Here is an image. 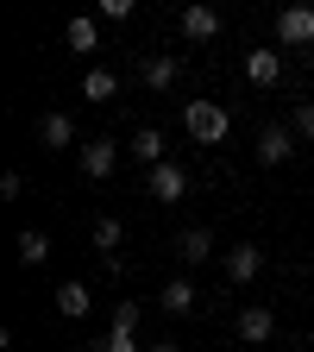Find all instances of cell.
<instances>
[{
	"mask_svg": "<svg viewBox=\"0 0 314 352\" xmlns=\"http://www.w3.org/2000/svg\"><path fill=\"white\" fill-rule=\"evenodd\" d=\"M227 107H220V101H183V132H189V139L195 145H220V139H227Z\"/></svg>",
	"mask_w": 314,
	"mask_h": 352,
	"instance_id": "1",
	"label": "cell"
},
{
	"mask_svg": "<svg viewBox=\"0 0 314 352\" xmlns=\"http://www.w3.org/2000/svg\"><path fill=\"white\" fill-rule=\"evenodd\" d=\"M176 25H183V38H189V44H208V38H220V13H214V7H201V0H189Z\"/></svg>",
	"mask_w": 314,
	"mask_h": 352,
	"instance_id": "2",
	"label": "cell"
},
{
	"mask_svg": "<svg viewBox=\"0 0 314 352\" xmlns=\"http://www.w3.org/2000/svg\"><path fill=\"white\" fill-rule=\"evenodd\" d=\"M277 38L295 44V51H302V44H314V7H283V13H277Z\"/></svg>",
	"mask_w": 314,
	"mask_h": 352,
	"instance_id": "3",
	"label": "cell"
},
{
	"mask_svg": "<svg viewBox=\"0 0 314 352\" xmlns=\"http://www.w3.org/2000/svg\"><path fill=\"white\" fill-rule=\"evenodd\" d=\"M113 164H120V145H113V139H88V145H82V176H88V183H101Z\"/></svg>",
	"mask_w": 314,
	"mask_h": 352,
	"instance_id": "4",
	"label": "cell"
},
{
	"mask_svg": "<svg viewBox=\"0 0 314 352\" xmlns=\"http://www.w3.org/2000/svg\"><path fill=\"white\" fill-rule=\"evenodd\" d=\"M283 76V51H245V82L251 88H277Z\"/></svg>",
	"mask_w": 314,
	"mask_h": 352,
	"instance_id": "5",
	"label": "cell"
},
{
	"mask_svg": "<svg viewBox=\"0 0 314 352\" xmlns=\"http://www.w3.org/2000/svg\"><path fill=\"white\" fill-rule=\"evenodd\" d=\"M38 145H44V151H69V145H76V120H69V113H44V120H38Z\"/></svg>",
	"mask_w": 314,
	"mask_h": 352,
	"instance_id": "6",
	"label": "cell"
},
{
	"mask_svg": "<svg viewBox=\"0 0 314 352\" xmlns=\"http://www.w3.org/2000/svg\"><path fill=\"white\" fill-rule=\"evenodd\" d=\"M233 327H239V340H245V346H264V340L277 333L271 308H258V302H251V308H239V321H233Z\"/></svg>",
	"mask_w": 314,
	"mask_h": 352,
	"instance_id": "7",
	"label": "cell"
},
{
	"mask_svg": "<svg viewBox=\"0 0 314 352\" xmlns=\"http://www.w3.org/2000/svg\"><path fill=\"white\" fill-rule=\"evenodd\" d=\"M258 271H264V252H258V245H233V252H227V283H233V289L251 283Z\"/></svg>",
	"mask_w": 314,
	"mask_h": 352,
	"instance_id": "8",
	"label": "cell"
},
{
	"mask_svg": "<svg viewBox=\"0 0 314 352\" xmlns=\"http://www.w3.org/2000/svg\"><path fill=\"white\" fill-rule=\"evenodd\" d=\"M183 195H189V176L176 164H157L151 170V201H183Z\"/></svg>",
	"mask_w": 314,
	"mask_h": 352,
	"instance_id": "9",
	"label": "cell"
},
{
	"mask_svg": "<svg viewBox=\"0 0 314 352\" xmlns=\"http://www.w3.org/2000/svg\"><path fill=\"white\" fill-rule=\"evenodd\" d=\"M195 283L189 277H176V283H164V296H157V308H164V315H195Z\"/></svg>",
	"mask_w": 314,
	"mask_h": 352,
	"instance_id": "10",
	"label": "cell"
},
{
	"mask_svg": "<svg viewBox=\"0 0 314 352\" xmlns=\"http://www.w3.org/2000/svg\"><path fill=\"white\" fill-rule=\"evenodd\" d=\"M63 44H69V51H82V57H88V51H101V19H88V13L69 19V25H63Z\"/></svg>",
	"mask_w": 314,
	"mask_h": 352,
	"instance_id": "11",
	"label": "cell"
},
{
	"mask_svg": "<svg viewBox=\"0 0 314 352\" xmlns=\"http://www.w3.org/2000/svg\"><path fill=\"white\" fill-rule=\"evenodd\" d=\"M88 308H95V302H88V283L69 277V283L57 289V315H63V321H88Z\"/></svg>",
	"mask_w": 314,
	"mask_h": 352,
	"instance_id": "12",
	"label": "cell"
},
{
	"mask_svg": "<svg viewBox=\"0 0 314 352\" xmlns=\"http://www.w3.org/2000/svg\"><path fill=\"white\" fill-rule=\"evenodd\" d=\"M176 258H183V264H208L214 258V233L208 227H189L183 239H176Z\"/></svg>",
	"mask_w": 314,
	"mask_h": 352,
	"instance_id": "13",
	"label": "cell"
},
{
	"mask_svg": "<svg viewBox=\"0 0 314 352\" xmlns=\"http://www.w3.org/2000/svg\"><path fill=\"white\" fill-rule=\"evenodd\" d=\"M258 164H289V126H264L258 132Z\"/></svg>",
	"mask_w": 314,
	"mask_h": 352,
	"instance_id": "14",
	"label": "cell"
},
{
	"mask_svg": "<svg viewBox=\"0 0 314 352\" xmlns=\"http://www.w3.org/2000/svg\"><path fill=\"white\" fill-rule=\"evenodd\" d=\"M139 76H145V88H157V95H164V88H176V76H183V57H151Z\"/></svg>",
	"mask_w": 314,
	"mask_h": 352,
	"instance_id": "15",
	"label": "cell"
},
{
	"mask_svg": "<svg viewBox=\"0 0 314 352\" xmlns=\"http://www.w3.org/2000/svg\"><path fill=\"white\" fill-rule=\"evenodd\" d=\"M44 258H51V233H38V227H25V233H19V264H25V271H38Z\"/></svg>",
	"mask_w": 314,
	"mask_h": 352,
	"instance_id": "16",
	"label": "cell"
},
{
	"mask_svg": "<svg viewBox=\"0 0 314 352\" xmlns=\"http://www.w3.org/2000/svg\"><path fill=\"white\" fill-rule=\"evenodd\" d=\"M132 151H139V164L157 170V164H164V132H157V126H139V132H132Z\"/></svg>",
	"mask_w": 314,
	"mask_h": 352,
	"instance_id": "17",
	"label": "cell"
},
{
	"mask_svg": "<svg viewBox=\"0 0 314 352\" xmlns=\"http://www.w3.org/2000/svg\"><path fill=\"white\" fill-rule=\"evenodd\" d=\"M82 95H88V101H113V95H120V76H113V69H88V76H82Z\"/></svg>",
	"mask_w": 314,
	"mask_h": 352,
	"instance_id": "18",
	"label": "cell"
},
{
	"mask_svg": "<svg viewBox=\"0 0 314 352\" xmlns=\"http://www.w3.org/2000/svg\"><path fill=\"white\" fill-rule=\"evenodd\" d=\"M120 239H126V227H120L113 214H101V220H95V245H101V252H120Z\"/></svg>",
	"mask_w": 314,
	"mask_h": 352,
	"instance_id": "19",
	"label": "cell"
},
{
	"mask_svg": "<svg viewBox=\"0 0 314 352\" xmlns=\"http://www.w3.org/2000/svg\"><path fill=\"white\" fill-rule=\"evenodd\" d=\"M101 352H139V333H120V327H107Z\"/></svg>",
	"mask_w": 314,
	"mask_h": 352,
	"instance_id": "20",
	"label": "cell"
},
{
	"mask_svg": "<svg viewBox=\"0 0 314 352\" xmlns=\"http://www.w3.org/2000/svg\"><path fill=\"white\" fill-rule=\"evenodd\" d=\"M113 327H120V333H139V302H120V308H113Z\"/></svg>",
	"mask_w": 314,
	"mask_h": 352,
	"instance_id": "21",
	"label": "cell"
},
{
	"mask_svg": "<svg viewBox=\"0 0 314 352\" xmlns=\"http://www.w3.org/2000/svg\"><path fill=\"white\" fill-rule=\"evenodd\" d=\"M101 19H113V25L132 19V0H101Z\"/></svg>",
	"mask_w": 314,
	"mask_h": 352,
	"instance_id": "22",
	"label": "cell"
},
{
	"mask_svg": "<svg viewBox=\"0 0 314 352\" xmlns=\"http://www.w3.org/2000/svg\"><path fill=\"white\" fill-rule=\"evenodd\" d=\"M295 132H302V139H314V101L295 107Z\"/></svg>",
	"mask_w": 314,
	"mask_h": 352,
	"instance_id": "23",
	"label": "cell"
},
{
	"mask_svg": "<svg viewBox=\"0 0 314 352\" xmlns=\"http://www.w3.org/2000/svg\"><path fill=\"white\" fill-rule=\"evenodd\" d=\"M151 352H183V346H176V340H157V346H151Z\"/></svg>",
	"mask_w": 314,
	"mask_h": 352,
	"instance_id": "24",
	"label": "cell"
},
{
	"mask_svg": "<svg viewBox=\"0 0 314 352\" xmlns=\"http://www.w3.org/2000/svg\"><path fill=\"white\" fill-rule=\"evenodd\" d=\"M88 352H101V346H88Z\"/></svg>",
	"mask_w": 314,
	"mask_h": 352,
	"instance_id": "25",
	"label": "cell"
}]
</instances>
